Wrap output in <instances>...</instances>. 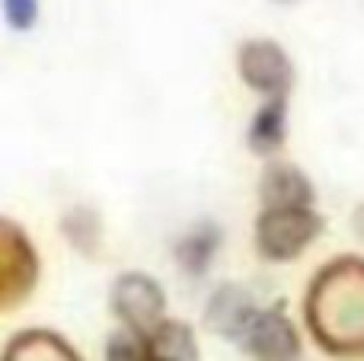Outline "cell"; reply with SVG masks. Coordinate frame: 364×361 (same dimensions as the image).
<instances>
[{
	"label": "cell",
	"mask_w": 364,
	"mask_h": 361,
	"mask_svg": "<svg viewBox=\"0 0 364 361\" xmlns=\"http://www.w3.org/2000/svg\"><path fill=\"white\" fill-rule=\"evenodd\" d=\"M220 240H224V234H220V227L214 221H198L195 227H188L176 240V249H173L179 269L188 275H195V279L205 275L208 269H211L214 256H218Z\"/></svg>",
	"instance_id": "12"
},
{
	"label": "cell",
	"mask_w": 364,
	"mask_h": 361,
	"mask_svg": "<svg viewBox=\"0 0 364 361\" xmlns=\"http://www.w3.org/2000/svg\"><path fill=\"white\" fill-rule=\"evenodd\" d=\"M4 16L16 32H26L38 19V0H4Z\"/></svg>",
	"instance_id": "15"
},
{
	"label": "cell",
	"mask_w": 364,
	"mask_h": 361,
	"mask_svg": "<svg viewBox=\"0 0 364 361\" xmlns=\"http://www.w3.org/2000/svg\"><path fill=\"white\" fill-rule=\"evenodd\" d=\"M304 320L326 355L364 358V259L336 256L310 279Z\"/></svg>",
	"instance_id": "1"
},
{
	"label": "cell",
	"mask_w": 364,
	"mask_h": 361,
	"mask_svg": "<svg viewBox=\"0 0 364 361\" xmlns=\"http://www.w3.org/2000/svg\"><path fill=\"white\" fill-rule=\"evenodd\" d=\"M0 361H83L80 352L55 330H23L6 343Z\"/></svg>",
	"instance_id": "9"
},
{
	"label": "cell",
	"mask_w": 364,
	"mask_h": 361,
	"mask_svg": "<svg viewBox=\"0 0 364 361\" xmlns=\"http://www.w3.org/2000/svg\"><path fill=\"white\" fill-rule=\"evenodd\" d=\"M237 70L246 87L265 99H288L294 87V61L272 38H246L237 51Z\"/></svg>",
	"instance_id": "5"
},
{
	"label": "cell",
	"mask_w": 364,
	"mask_h": 361,
	"mask_svg": "<svg viewBox=\"0 0 364 361\" xmlns=\"http://www.w3.org/2000/svg\"><path fill=\"white\" fill-rule=\"evenodd\" d=\"M355 230H358V237H364V205L355 211Z\"/></svg>",
	"instance_id": "16"
},
{
	"label": "cell",
	"mask_w": 364,
	"mask_h": 361,
	"mask_svg": "<svg viewBox=\"0 0 364 361\" xmlns=\"http://www.w3.org/2000/svg\"><path fill=\"white\" fill-rule=\"evenodd\" d=\"M323 215L316 208H262L252 224V243L269 262H291L320 240Z\"/></svg>",
	"instance_id": "2"
},
{
	"label": "cell",
	"mask_w": 364,
	"mask_h": 361,
	"mask_svg": "<svg viewBox=\"0 0 364 361\" xmlns=\"http://www.w3.org/2000/svg\"><path fill=\"white\" fill-rule=\"evenodd\" d=\"M284 141H288V99H265L250 119L246 144L259 157H275Z\"/></svg>",
	"instance_id": "10"
},
{
	"label": "cell",
	"mask_w": 364,
	"mask_h": 361,
	"mask_svg": "<svg viewBox=\"0 0 364 361\" xmlns=\"http://www.w3.org/2000/svg\"><path fill=\"white\" fill-rule=\"evenodd\" d=\"M38 281V249L23 224L0 215V311L19 307Z\"/></svg>",
	"instance_id": "3"
},
{
	"label": "cell",
	"mask_w": 364,
	"mask_h": 361,
	"mask_svg": "<svg viewBox=\"0 0 364 361\" xmlns=\"http://www.w3.org/2000/svg\"><path fill=\"white\" fill-rule=\"evenodd\" d=\"M256 301L237 281H224L211 291L205 304V326L220 339H240L250 326V320L256 317Z\"/></svg>",
	"instance_id": "7"
},
{
	"label": "cell",
	"mask_w": 364,
	"mask_h": 361,
	"mask_svg": "<svg viewBox=\"0 0 364 361\" xmlns=\"http://www.w3.org/2000/svg\"><path fill=\"white\" fill-rule=\"evenodd\" d=\"M112 313L125 330L151 333L160 320H166V291L154 275L147 272H122L115 275L112 291H109Z\"/></svg>",
	"instance_id": "4"
},
{
	"label": "cell",
	"mask_w": 364,
	"mask_h": 361,
	"mask_svg": "<svg viewBox=\"0 0 364 361\" xmlns=\"http://www.w3.org/2000/svg\"><path fill=\"white\" fill-rule=\"evenodd\" d=\"M240 343H243L246 355L256 361H297L304 349L301 333L282 304L259 307L246 333L240 336Z\"/></svg>",
	"instance_id": "6"
},
{
	"label": "cell",
	"mask_w": 364,
	"mask_h": 361,
	"mask_svg": "<svg viewBox=\"0 0 364 361\" xmlns=\"http://www.w3.org/2000/svg\"><path fill=\"white\" fill-rule=\"evenodd\" d=\"M147 358L151 361H198V336L192 323L166 317L147 333Z\"/></svg>",
	"instance_id": "11"
},
{
	"label": "cell",
	"mask_w": 364,
	"mask_h": 361,
	"mask_svg": "<svg viewBox=\"0 0 364 361\" xmlns=\"http://www.w3.org/2000/svg\"><path fill=\"white\" fill-rule=\"evenodd\" d=\"M61 234L68 237V243L77 253L93 256L102 243V221L90 205H74L61 217Z\"/></svg>",
	"instance_id": "13"
},
{
	"label": "cell",
	"mask_w": 364,
	"mask_h": 361,
	"mask_svg": "<svg viewBox=\"0 0 364 361\" xmlns=\"http://www.w3.org/2000/svg\"><path fill=\"white\" fill-rule=\"evenodd\" d=\"M102 361H151L147 358V339L144 333L134 330H119L106 339V352H102Z\"/></svg>",
	"instance_id": "14"
},
{
	"label": "cell",
	"mask_w": 364,
	"mask_h": 361,
	"mask_svg": "<svg viewBox=\"0 0 364 361\" xmlns=\"http://www.w3.org/2000/svg\"><path fill=\"white\" fill-rule=\"evenodd\" d=\"M262 208H314L316 189L301 166L288 160H272L259 179Z\"/></svg>",
	"instance_id": "8"
}]
</instances>
